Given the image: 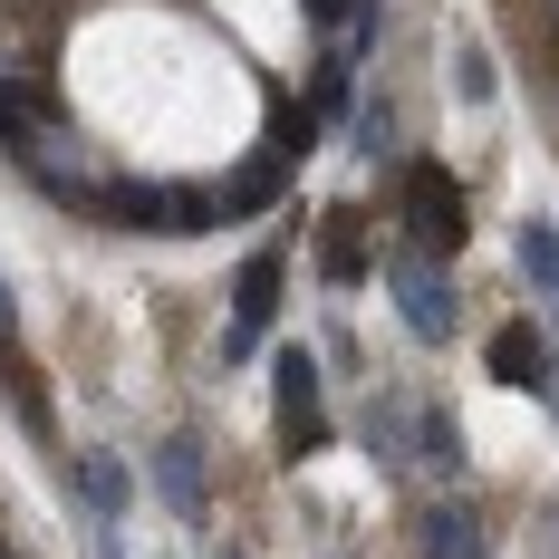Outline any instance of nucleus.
I'll return each mask as SVG.
<instances>
[{"instance_id":"nucleus-5","label":"nucleus","mask_w":559,"mask_h":559,"mask_svg":"<svg viewBox=\"0 0 559 559\" xmlns=\"http://www.w3.org/2000/svg\"><path fill=\"white\" fill-rule=\"evenodd\" d=\"M483 377H492V386H521V395H540V386H550V337L531 329V319L492 329V347H483Z\"/></svg>"},{"instance_id":"nucleus-9","label":"nucleus","mask_w":559,"mask_h":559,"mask_svg":"<svg viewBox=\"0 0 559 559\" xmlns=\"http://www.w3.org/2000/svg\"><path fill=\"white\" fill-rule=\"evenodd\" d=\"M511 251H521L531 289H559V231L550 223H521V231H511Z\"/></svg>"},{"instance_id":"nucleus-12","label":"nucleus","mask_w":559,"mask_h":559,"mask_svg":"<svg viewBox=\"0 0 559 559\" xmlns=\"http://www.w3.org/2000/svg\"><path fill=\"white\" fill-rule=\"evenodd\" d=\"M453 87L483 107V97H492V58H483V49H463V58H453Z\"/></svg>"},{"instance_id":"nucleus-10","label":"nucleus","mask_w":559,"mask_h":559,"mask_svg":"<svg viewBox=\"0 0 559 559\" xmlns=\"http://www.w3.org/2000/svg\"><path fill=\"white\" fill-rule=\"evenodd\" d=\"M319 271H329V280H357V271H367V241L347 231V213H337V223H329V241H319Z\"/></svg>"},{"instance_id":"nucleus-13","label":"nucleus","mask_w":559,"mask_h":559,"mask_svg":"<svg viewBox=\"0 0 559 559\" xmlns=\"http://www.w3.org/2000/svg\"><path fill=\"white\" fill-rule=\"evenodd\" d=\"M20 347V319H10V289H0V357Z\"/></svg>"},{"instance_id":"nucleus-8","label":"nucleus","mask_w":559,"mask_h":559,"mask_svg":"<svg viewBox=\"0 0 559 559\" xmlns=\"http://www.w3.org/2000/svg\"><path fill=\"white\" fill-rule=\"evenodd\" d=\"M78 483H87L97 531H116V511H126V492H135V483H126V463H116V453H87V463H78Z\"/></svg>"},{"instance_id":"nucleus-6","label":"nucleus","mask_w":559,"mask_h":559,"mask_svg":"<svg viewBox=\"0 0 559 559\" xmlns=\"http://www.w3.org/2000/svg\"><path fill=\"white\" fill-rule=\"evenodd\" d=\"M155 483H165L174 511H203V453H193V435H165V453H155Z\"/></svg>"},{"instance_id":"nucleus-7","label":"nucleus","mask_w":559,"mask_h":559,"mask_svg":"<svg viewBox=\"0 0 559 559\" xmlns=\"http://www.w3.org/2000/svg\"><path fill=\"white\" fill-rule=\"evenodd\" d=\"M425 559H483V531L463 502H435L425 511Z\"/></svg>"},{"instance_id":"nucleus-3","label":"nucleus","mask_w":559,"mask_h":559,"mask_svg":"<svg viewBox=\"0 0 559 559\" xmlns=\"http://www.w3.org/2000/svg\"><path fill=\"white\" fill-rule=\"evenodd\" d=\"M386 289H395V319H405L415 337H453V289H444V271H435L425 251H405V261L386 271Z\"/></svg>"},{"instance_id":"nucleus-11","label":"nucleus","mask_w":559,"mask_h":559,"mask_svg":"<svg viewBox=\"0 0 559 559\" xmlns=\"http://www.w3.org/2000/svg\"><path fill=\"white\" fill-rule=\"evenodd\" d=\"M415 435H425V453H435V463H444V473H453V463H463V425H453L444 405H435V415H425V425H415Z\"/></svg>"},{"instance_id":"nucleus-2","label":"nucleus","mask_w":559,"mask_h":559,"mask_svg":"<svg viewBox=\"0 0 559 559\" xmlns=\"http://www.w3.org/2000/svg\"><path fill=\"white\" fill-rule=\"evenodd\" d=\"M280 309V251H251L241 261V289H231V329H223V367H241L251 347H261V329H271Z\"/></svg>"},{"instance_id":"nucleus-1","label":"nucleus","mask_w":559,"mask_h":559,"mask_svg":"<svg viewBox=\"0 0 559 559\" xmlns=\"http://www.w3.org/2000/svg\"><path fill=\"white\" fill-rule=\"evenodd\" d=\"M271 386H280V453L309 463V453L329 444V415H319V357H309V347H280Z\"/></svg>"},{"instance_id":"nucleus-4","label":"nucleus","mask_w":559,"mask_h":559,"mask_svg":"<svg viewBox=\"0 0 559 559\" xmlns=\"http://www.w3.org/2000/svg\"><path fill=\"white\" fill-rule=\"evenodd\" d=\"M405 223H415L425 251H453L463 241V193H453L444 165H405Z\"/></svg>"}]
</instances>
